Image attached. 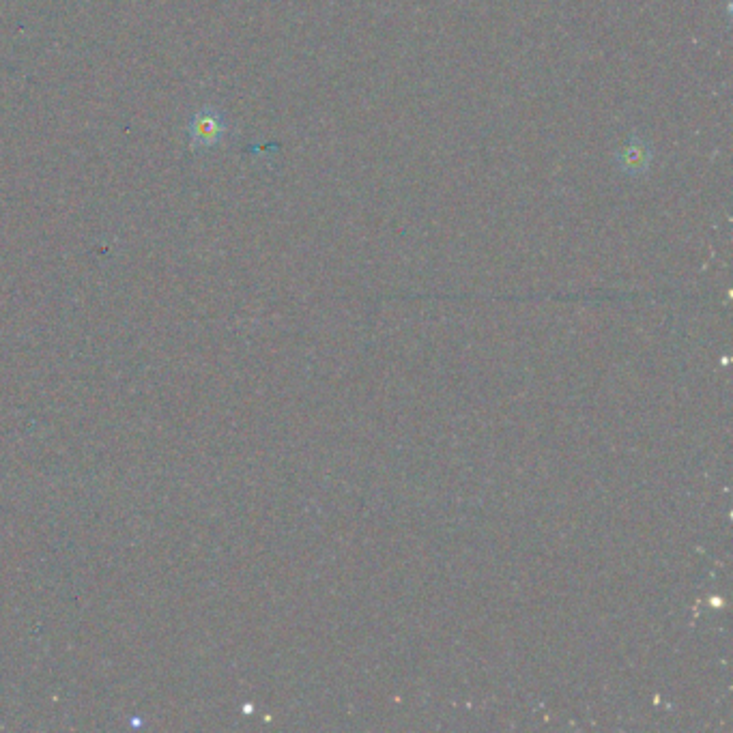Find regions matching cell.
Instances as JSON below:
<instances>
[{"label": "cell", "mask_w": 733, "mask_h": 733, "mask_svg": "<svg viewBox=\"0 0 733 733\" xmlns=\"http://www.w3.org/2000/svg\"><path fill=\"white\" fill-rule=\"evenodd\" d=\"M613 162L617 170L624 172L628 177L645 175L654 162V149L650 145V140L632 136L622 149H617V153L613 155Z\"/></svg>", "instance_id": "1"}, {"label": "cell", "mask_w": 733, "mask_h": 733, "mask_svg": "<svg viewBox=\"0 0 733 733\" xmlns=\"http://www.w3.org/2000/svg\"><path fill=\"white\" fill-rule=\"evenodd\" d=\"M224 119L220 117L218 112L213 110H203L198 112L194 117V123H192V138H194V145H203V147H209V145H215L224 134Z\"/></svg>", "instance_id": "2"}]
</instances>
